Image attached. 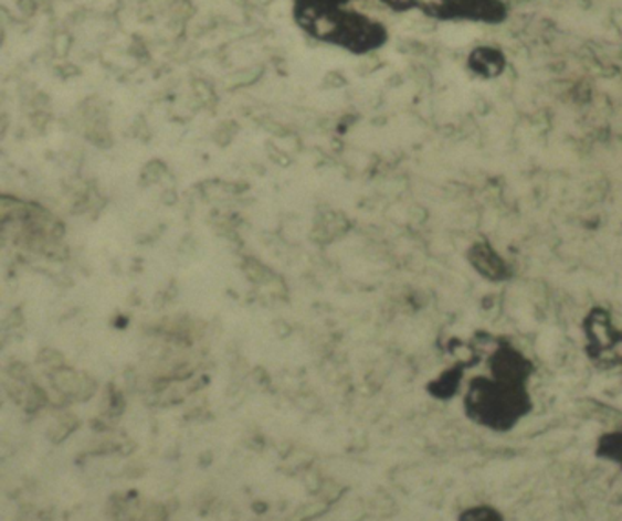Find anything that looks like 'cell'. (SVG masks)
I'll use <instances>...</instances> for the list:
<instances>
[{"label":"cell","mask_w":622,"mask_h":521,"mask_svg":"<svg viewBox=\"0 0 622 521\" xmlns=\"http://www.w3.org/2000/svg\"><path fill=\"white\" fill-rule=\"evenodd\" d=\"M462 408L471 423L492 433H512L534 412L529 385L476 375L462 394Z\"/></svg>","instance_id":"6da1fadb"},{"label":"cell","mask_w":622,"mask_h":521,"mask_svg":"<svg viewBox=\"0 0 622 521\" xmlns=\"http://www.w3.org/2000/svg\"><path fill=\"white\" fill-rule=\"evenodd\" d=\"M595 456L622 470V430L601 434L597 439Z\"/></svg>","instance_id":"52a82bcc"},{"label":"cell","mask_w":622,"mask_h":521,"mask_svg":"<svg viewBox=\"0 0 622 521\" xmlns=\"http://www.w3.org/2000/svg\"><path fill=\"white\" fill-rule=\"evenodd\" d=\"M466 260L476 276L493 285H503L515 277V268L512 263L489 241L482 240L471 243L467 246Z\"/></svg>","instance_id":"5b68a950"},{"label":"cell","mask_w":622,"mask_h":521,"mask_svg":"<svg viewBox=\"0 0 622 521\" xmlns=\"http://www.w3.org/2000/svg\"><path fill=\"white\" fill-rule=\"evenodd\" d=\"M506 55L498 47L478 46L470 53L467 68L476 77L489 81L504 74L506 70Z\"/></svg>","instance_id":"8992f818"},{"label":"cell","mask_w":622,"mask_h":521,"mask_svg":"<svg viewBox=\"0 0 622 521\" xmlns=\"http://www.w3.org/2000/svg\"><path fill=\"white\" fill-rule=\"evenodd\" d=\"M296 24L310 38L356 55L380 50L389 39L388 28L382 22L352 8L304 17Z\"/></svg>","instance_id":"7a4b0ae2"},{"label":"cell","mask_w":622,"mask_h":521,"mask_svg":"<svg viewBox=\"0 0 622 521\" xmlns=\"http://www.w3.org/2000/svg\"><path fill=\"white\" fill-rule=\"evenodd\" d=\"M487 374L498 378V380L529 385V381L535 374V365L523 350H518L506 339H498L487 355Z\"/></svg>","instance_id":"277c9868"},{"label":"cell","mask_w":622,"mask_h":521,"mask_svg":"<svg viewBox=\"0 0 622 521\" xmlns=\"http://www.w3.org/2000/svg\"><path fill=\"white\" fill-rule=\"evenodd\" d=\"M458 521H504V518L492 507L476 506L462 512Z\"/></svg>","instance_id":"ba28073f"},{"label":"cell","mask_w":622,"mask_h":521,"mask_svg":"<svg viewBox=\"0 0 622 521\" xmlns=\"http://www.w3.org/2000/svg\"><path fill=\"white\" fill-rule=\"evenodd\" d=\"M394 11H420L440 21L503 22V0H380Z\"/></svg>","instance_id":"3957f363"}]
</instances>
